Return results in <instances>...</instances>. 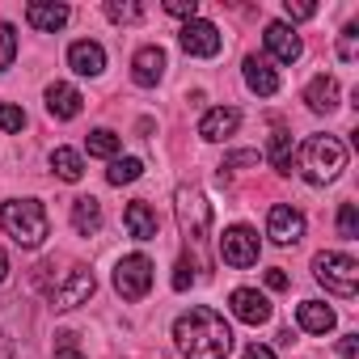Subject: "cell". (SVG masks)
Instances as JSON below:
<instances>
[{
    "label": "cell",
    "instance_id": "cell-27",
    "mask_svg": "<svg viewBox=\"0 0 359 359\" xmlns=\"http://www.w3.org/2000/svg\"><path fill=\"white\" fill-rule=\"evenodd\" d=\"M106 18H110V22H140L144 9L131 5V0H106Z\"/></svg>",
    "mask_w": 359,
    "mask_h": 359
},
{
    "label": "cell",
    "instance_id": "cell-28",
    "mask_svg": "<svg viewBox=\"0 0 359 359\" xmlns=\"http://www.w3.org/2000/svg\"><path fill=\"white\" fill-rule=\"evenodd\" d=\"M13 55H18V30L9 22H0V72L13 64Z\"/></svg>",
    "mask_w": 359,
    "mask_h": 359
},
{
    "label": "cell",
    "instance_id": "cell-14",
    "mask_svg": "<svg viewBox=\"0 0 359 359\" xmlns=\"http://www.w3.org/2000/svg\"><path fill=\"white\" fill-rule=\"evenodd\" d=\"M26 22L39 34H55L68 22V5H55V0H34V5H26Z\"/></svg>",
    "mask_w": 359,
    "mask_h": 359
},
{
    "label": "cell",
    "instance_id": "cell-1",
    "mask_svg": "<svg viewBox=\"0 0 359 359\" xmlns=\"http://www.w3.org/2000/svg\"><path fill=\"white\" fill-rule=\"evenodd\" d=\"M173 342L187 359H229L233 351V330L229 321L208 309V304H195L191 313H182L173 321Z\"/></svg>",
    "mask_w": 359,
    "mask_h": 359
},
{
    "label": "cell",
    "instance_id": "cell-33",
    "mask_svg": "<svg viewBox=\"0 0 359 359\" xmlns=\"http://www.w3.org/2000/svg\"><path fill=\"white\" fill-rule=\"evenodd\" d=\"M165 13H169V18H187V22H195V13H199V0H169V5H165Z\"/></svg>",
    "mask_w": 359,
    "mask_h": 359
},
{
    "label": "cell",
    "instance_id": "cell-2",
    "mask_svg": "<svg viewBox=\"0 0 359 359\" xmlns=\"http://www.w3.org/2000/svg\"><path fill=\"white\" fill-rule=\"evenodd\" d=\"M0 229H5L22 250H39L51 233V220H47V208L39 199H9L0 208Z\"/></svg>",
    "mask_w": 359,
    "mask_h": 359
},
{
    "label": "cell",
    "instance_id": "cell-31",
    "mask_svg": "<svg viewBox=\"0 0 359 359\" xmlns=\"http://www.w3.org/2000/svg\"><path fill=\"white\" fill-rule=\"evenodd\" d=\"M338 55H342V60H355V55H359V30H355V26L342 30V39H338Z\"/></svg>",
    "mask_w": 359,
    "mask_h": 359
},
{
    "label": "cell",
    "instance_id": "cell-6",
    "mask_svg": "<svg viewBox=\"0 0 359 359\" xmlns=\"http://www.w3.org/2000/svg\"><path fill=\"white\" fill-rule=\"evenodd\" d=\"M114 292L123 300H144L152 292V262L144 254H127L118 266H114Z\"/></svg>",
    "mask_w": 359,
    "mask_h": 359
},
{
    "label": "cell",
    "instance_id": "cell-32",
    "mask_svg": "<svg viewBox=\"0 0 359 359\" xmlns=\"http://www.w3.org/2000/svg\"><path fill=\"white\" fill-rule=\"evenodd\" d=\"M258 161H262V152L241 148V152H229V156H224V169H245V165H258Z\"/></svg>",
    "mask_w": 359,
    "mask_h": 359
},
{
    "label": "cell",
    "instance_id": "cell-9",
    "mask_svg": "<svg viewBox=\"0 0 359 359\" xmlns=\"http://www.w3.org/2000/svg\"><path fill=\"white\" fill-rule=\"evenodd\" d=\"M177 43H182V51L187 55H199V60H212V55H220V30L212 26V22H187L182 26V34H177Z\"/></svg>",
    "mask_w": 359,
    "mask_h": 359
},
{
    "label": "cell",
    "instance_id": "cell-30",
    "mask_svg": "<svg viewBox=\"0 0 359 359\" xmlns=\"http://www.w3.org/2000/svg\"><path fill=\"white\" fill-rule=\"evenodd\" d=\"M22 127H26V110L0 102V131H22Z\"/></svg>",
    "mask_w": 359,
    "mask_h": 359
},
{
    "label": "cell",
    "instance_id": "cell-11",
    "mask_svg": "<svg viewBox=\"0 0 359 359\" xmlns=\"http://www.w3.org/2000/svg\"><path fill=\"white\" fill-rule=\"evenodd\" d=\"M262 43H266V51H271L279 64H296V60L304 55V43H300V34H296L287 22H271V26L262 30Z\"/></svg>",
    "mask_w": 359,
    "mask_h": 359
},
{
    "label": "cell",
    "instance_id": "cell-20",
    "mask_svg": "<svg viewBox=\"0 0 359 359\" xmlns=\"http://www.w3.org/2000/svg\"><path fill=\"white\" fill-rule=\"evenodd\" d=\"M304 102H309V110L330 114V110L338 106V81H334V76H313L309 89H304Z\"/></svg>",
    "mask_w": 359,
    "mask_h": 359
},
{
    "label": "cell",
    "instance_id": "cell-41",
    "mask_svg": "<svg viewBox=\"0 0 359 359\" xmlns=\"http://www.w3.org/2000/svg\"><path fill=\"white\" fill-rule=\"evenodd\" d=\"M5 279H9V254L0 250V283H5Z\"/></svg>",
    "mask_w": 359,
    "mask_h": 359
},
{
    "label": "cell",
    "instance_id": "cell-21",
    "mask_svg": "<svg viewBox=\"0 0 359 359\" xmlns=\"http://www.w3.org/2000/svg\"><path fill=\"white\" fill-rule=\"evenodd\" d=\"M245 85H250L254 93H262V97L279 93V76H275V68H271L266 60H258V55L245 60Z\"/></svg>",
    "mask_w": 359,
    "mask_h": 359
},
{
    "label": "cell",
    "instance_id": "cell-29",
    "mask_svg": "<svg viewBox=\"0 0 359 359\" xmlns=\"http://www.w3.org/2000/svg\"><path fill=\"white\" fill-rule=\"evenodd\" d=\"M338 233H342L346 241L359 237V212H355V203H342V208H338Z\"/></svg>",
    "mask_w": 359,
    "mask_h": 359
},
{
    "label": "cell",
    "instance_id": "cell-8",
    "mask_svg": "<svg viewBox=\"0 0 359 359\" xmlns=\"http://www.w3.org/2000/svg\"><path fill=\"white\" fill-rule=\"evenodd\" d=\"M93 287H97L93 283V271L89 266H72L68 279L51 287V309H76V304H85L93 296Z\"/></svg>",
    "mask_w": 359,
    "mask_h": 359
},
{
    "label": "cell",
    "instance_id": "cell-22",
    "mask_svg": "<svg viewBox=\"0 0 359 359\" xmlns=\"http://www.w3.org/2000/svg\"><path fill=\"white\" fill-rule=\"evenodd\" d=\"M72 229H76L81 237H93V233L102 229V203H97L93 195H81V199L72 203Z\"/></svg>",
    "mask_w": 359,
    "mask_h": 359
},
{
    "label": "cell",
    "instance_id": "cell-5",
    "mask_svg": "<svg viewBox=\"0 0 359 359\" xmlns=\"http://www.w3.org/2000/svg\"><path fill=\"white\" fill-rule=\"evenodd\" d=\"M177 224H182L187 241H203L208 237V224H212V203L203 199V191L195 187H177Z\"/></svg>",
    "mask_w": 359,
    "mask_h": 359
},
{
    "label": "cell",
    "instance_id": "cell-7",
    "mask_svg": "<svg viewBox=\"0 0 359 359\" xmlns=\"http://www.w3.org/2000/svg\"><path fill=\"white\" fill-rule=\"evenodd\" d=\"M220 258H224L229 266H237V271L254 266V262H258V233L245 229V224L224 229V237H220Z\"/></svg>",
    "mask_w": 359,
    "mask_h": 359
},
{
    "label": "cell",
    "instance_id": "cell-17",
    "mask_svg": "<svg viewBox=\"0 0 359 359\" xmlns=\"http://www.w3.org/2000/svg\"><path fill=\"white\" fill-rule=\"evenodd\" d=\"M81 106H85V97H81L72 85H64V81L47 85V114H51V118H76Z\"/></svg>",
    "mask_w": 359,
    "mask_h": 359
},
{
    "label": "cell",
    "instance_id": "cell-23",
    "mask_svg": "<svg viewBox=\"0 0 359 359\" xmlns=\"http://www.w3.org/2000/svg\"><path fill=\"white\" fill-rule=\"evenodd\" d=\"M51 169H55L60 182H81L85 161H81V152H76V148H55V152H51Z\"/></svg>",
    "mask_w": 359,
    "mask_h": 359
},
{
    "label": "cell",
    "instance_id": "cell-10",
    "mask_svg": "<svg viewBox=\"0 0 359 359\" xmlns=\"http://www.w3.org/2000/svg\"><path fill=\"white\" fill-rule=\"evenodd\" d=\"M266 237L275 245H296L304 237V216L292 208V203H275L271 216H266Z\"/></svg>",
    "mask_w": 359,
    "mask_h": 359
},
{
    "label": "cell",
    "instance_id": "cell-12",
    "mask_svg": "<svg viewBox=\"0 0 359 359\" xmlns=\"http://www.w3.org/2000/svg\"><path fill=\"white\" fill-rule=\"evenodd\" d=\"M229 309H233V317L245 321V325H266V321H271V300H266L262 292H254V287H237V292L229 296Z\"/></svg>",
    "mask_w": 359,
    "mask_h": 359
},
{
    "label": "cell",
    "instance_id": "cell-19",
    "mask_svg": "<svg viewBox=\"0 0 359 359\" xmlns=\"http://www.w3.org/2000/svg\"><path fill=\"white\" fill-rule=\"evenodd\" d=\"M296 321H300V330H304V334H330V330L338 325L334 309H330V304H321V300H304V304L296 309Z\"/></svg>",
    "mask_w": 359,
    "mask_h": 359
},
{
    "label": "cell",
    "instance_id": "cell-34",
    "mask_svg": "<svg viewBox=\"0 0 359 359\" xmlns=\"http://www.w3.org/2000/svg\"><path fill=\"white\" fill-rule=\"evenodd\" d=\"M283 13H287V22H309L317 13V5H309V0H287Z\"/></svg>",
    "mask_w": 359,
    "mask_h": 359
},
{
    "label": "cell",
    "instance_id": "cell-35",
    "mask_svg": "<svg viewBox=\"0 0 359 359\" xmlns=\"http://www.w3.org/2000/svg\"><path fill=\"white\" fill-rule=\"evenodd\" d=\"M191 283H195V266H191V258H182L177 271H173V292H187Z\"/></svg>",
    "mask_w": 359,
    "mask_h": 359
},
{
    "label": "cell",
    "instance_id": "cell-26",
    "mask_svg": "<svg viewBox=\"0 0 359 359\" xmlns=\"http://www.w3.org/2000/svg\"><path fill=\"white\" fill-rule=\"evenodd\" d=\"M118 144H123V140H118L114 131L97 127V131L89 135V156H106V161H114V156H118Z\"/></svg>",
    "mask_w": 359,
    "mask_h": 359
},
{
    "label": "cell",
    "instance_id": "cell-4",
    "mask_svg": "<svg viewBox=\"0 0 359 359\" xmlns=\"http://www.w3.org/2000/svg\"><path fill=\"white\" fill-rule=\"evenodd\" d=\"M313 275H317V283H321L325 292H334V296H342V300H351V296L359 292V262H355L351 254H338V250L317 254V258H313Z\"/></svg>",
    "mask_w": 359,
    "mask_h": 359
},
{
    "label": "cell",
    "instance_id": "cell-39",
    "mask_svg": "<svg viewBox=\"0 0 359 359\" xmlns=\"http://www.w3.org/2000/svg\"><path fill=\"white\" fill-rule=\"evenodd\" d=\"M245 359H275V351H271V346H258V342H254V346H245Z\"/></svg>",
    "mask_w": 359,
    "mask_h": 359
},
{
    "label": "cell",
    "instance_id": "cell-36",
    "mask_svg": "<svg viewBox=\"0 0 359 359\" xmlns=\"http://www.w3.org/2000/svg\"><path fill=\"white\" fill-rule=\"evenodd\" d=\"M55 359H85L81 351H76V334H60V346H55Z\"/></svg>",
    "mask_w": 359,
    "mask_h": 359
},
{
    "label": "cell",
    "instance_id": "cell-40",
    "mask_svg": "<svg viewBox=\"0 0 359 359\" xmlns=\"http://www.w3.org/2000/svg\"><path fill=\"white\" fill-rule=\"evenodd\" d=\"M0 359H13V342H9L5 330H0Z\"/></svg>",
    "mask_w": 359,
    "mask_h": 359
},
{
    "label": "cell",
    "instance_id": "cell-18",
    "mask_svg": "<svg viewBox=\"0 0 359 359\" xmlns=\"http://www.w3.org/2000/svg\"><path fill=\"white\" fill-rule=\"evenodd\" d=\"M123 224H127V233H131L135 241H152V237H156V229H161L156 212H152V208H148L144 199L127 203V212H123Z\"/></svg>",
    "mask_w": 359,
    "mask_h": 359
},
{
    "label": "cell",
    "instance_id": "cell-24",
    "mask_svg": "<svg viewBox=\"0 0 359 359\" xmlns=\"http://www.w3.org/2000/svg\"><path fill=\"white\" fill-rule=\"evenodd\" d=\"M140 173H144V161L140 156H114L110 169H106V182L110 187H127V182H135Z\"/></svg>",
    "mask_w": 359,
    "mask_h": 359
},
{
    "label": "cell",
    "instance_id": "cell-13",
    "mask_svg": "<svg viewBox=\"0 0 359 359\" xmlns=\"http://www.w3.org/2000/svg\"><path fill=\"white\" fill-rule=\"evenodd\" d=\"M68 64H72L76 76H102L106 72V51H102V43L81 39V43L68 47Z\"/></svg>",
    "mask_w": 359,
    "mask_h": 359
},
{
    "label": "cell",
    "instance_id": "cell-16",
    "mask_svg": "<svg viewBox=\"0 0 359 359\" xmlns=\"http://www.w3.org/2000/svg\"><path fill=\"white\" fill-rule=\"evenodd\" d=\"M241 127V110L237 106H216V110H208L203 118H199V135L203 140H224V135H233Z\"/></svg>",
    "mask_w": 359,
    "mask_h": 359
},
{
    "label": "cell",
    "instance_id": "cell-3",
    "mask_svg": "<svg viewBox=\"0 0 359 359\" xmlns=\"http://www.w3.org/2000/svg\"><path fill=\"white\" fill-rule=\"evenodd\" d=\"M346 169V144L334 135H309L300 148V177L313 187H325Z\"/></svg>",
    "mask_w": 359,
    "mask_h": 359
},
{
    "label": "cell",
    "instance_id": "cell-25",
    "mask_svg": "<svg viewBox=\"0 0 359 359\" xmlns=\"http://www.w3.org/2000/svg\"><path fill=\"white\" fill-rule=\"evenodd\" d=\"M266 156H271V165H275L279 173H292V135H287V131H275Z\"/></svg>",
    "mask_w": 359,
    "mask_h": 359
},
{
    "label": "cell",
    "instance_id": "cell-38",
    "mask_svg": "<svg viewBox=\"0 0 359 359\" xmlns=\"http://www.w3.org/2000/svg\"><path fill=\"white\" fill-rule=\"evenodd\" d=\"M266 287H271V292H283V287H287V275H283V266H271V271H266Z\"/></svg>",
    "mask_w": 359,
    "mask_h": 359
},
{
    "label": "cell",
    "instance_id": "cell-37",
    "mask_svg": "<svg viewBox=\"0 0 359 359\" xmlns=\"http://www.w3.org/2000/svg\"><path fill=\"white\" fill-rule=\"evenodd\" d=\"M338 355H342V359H359V334H346V338L338 342Z\"/></svg>",
    "mask_w": 359,
    "mask_h": 359
},
{
    "label": "cell",
    "instance_id": "cell-15",
    "mask_svg": "<svg viewBox=\"0 0 359 359\" xmlns=\"http://www.w3.org/2000/svg\"><path fill=\"white\" fill-rule=\"evenodd\" d=\"M165 51L161 47H140L135 51V60H131V76H135V85H144V89H152L161 76H165Z\"/></svg>",
    "mask_w": 359,
    "mask_h": 359
}]
</instances>
